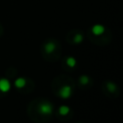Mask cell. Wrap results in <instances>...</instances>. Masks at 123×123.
Masks as SVG:
<instances>
[{
	"mask_svg": "<svg viewBox=\"0 0 123 123\" xmlns=\"http://www.w3.org/2000/svg\"><path fill=\"white\" fill-rule=\"evenodd\" d=\"M25 85H26V80L24 78H22V77H19L14 81V86L16 87H18V88H22Z\"/></svg>",
	"mask_w": 123,
	"mask_h": 123,
	"instance_id": "5b68a950",
	"label": "cell"
},
{
	"mask_svg": "<svg viewBox=\"0 0 123 123\" xmlns=\"http://www.w3.org/2000/svg\"><path fill=\"white\" fill-rule=\"evenodd\" d=\"M72 94V87L70 86H63L60 89V96L63 99L69 98Z\"/></svg>",
	"mask_w": 123,
	"mask_h": 123,
	"instance_id": "7a4b0ae2",
	"label": "cell"
},
{
	"mask_svg": "<svg viewBox=\"0 0 123 123\" xmlns=\"http://www.w3.org/2000/svg\"><path fill=\"white\" fill-rule=\"evenodd\" d=\"M91 31L95 36H100L105 32V27L103 25H101V24H95L91 28Z\"/></svg>",
	"mask_w": 123,
	"mask_h": 123,
	"instance_id": "277c9868",
	"label": "cell"
},
{
	"mask_svg": "<svg viewBox=\"0 0 123 123\" xmlns=\"http://www.w3.org/2000/svg\"><path fill=\"white\" fill-rule=\"evenodd\" d=\"M66 63H67V65H69L70 67H73V66L76 65V60H75L73 57H68V58L66 59Z\"/></svg>",
	"mask_w": 123,
	"mask_h": 123,
	"instance_id": "ba28073f",
	"label": "cell"
},
{
	"mask_svg": "<svg viewBox=\"0 0 123 123\" xmlns=\"http://www.w3.org/2000/svg\"><path fill=\"white\" fill-rule=\"evenodd\" d=\"M55 49H56V45H55L54 42H51L50 41V42H47L45 44V51L47 53H52Z\"/></svg>",
	"mask_w": 123,
	"mask_h": 123,
	"instance_id": "8992f818",
	"label": "cell"
},
{
	"mask_svg": "<svg viewBox=\"0 0 123 123\" xmlns=\"http://www.w3.org/2000/svg\"><path fill=\"white\" fill-rule=\"evenodd\" d=\"M83 41V36L81 34H77L75 37H74V42L76 43H80Z\"/></svg>",
	"mask_w": 123,
	"mask_h": 123,
	"instance_id": "8fae6325",
	"label": "cell"
},
{
	"mask_svg": "<svg viewBox=\"0 0 123 123\" xmlns=\"http://www.w3.org/2000/svg\"><path fill=\"white\" fill-rule=\"evenodd\" d=\"M11 88V83L7 79H1L0 80V90L3 92L9 91Z\"/></svg>",
	"mask_w": 123,
	"mask_h": 123,
	"instance_id": "3957f363",
	"label": "cell"
},
{
	"mask_svg": "<svg viewBox=\"0 0 123 123\" xmlns=\"http://www.w3.org/2000/svg\"><path fill=\"white\" fill-rule=\"evenodd\" d=\"M107 87H108V89H109L111 92H114L115 89H116V86H115L113 83H111V82H109V83L107 84Z\"/></svg>",
	"mask_w": 123,
	"mask_h": 123,
	"instance_id": "30bf717a",
	"label": "cell"
},
{
	"mask_svg": "<svg viewBox=\"0 0 123 123\" xmlns=\"http://www.w3.org/2000/svg\"><path fill=\"white\" fill-rule=\"evenodd\" d=\"M69 111H70L69 107H68V106H65V105L61 106L60 109H59V112H60L62 115H66V114L69 112Z\"/></svg>",
	"mask_w": 123,
	"mask_h": 123,
	"instance_id": "52a82bcc",
	"label": "cell"
},
{
	"mask_svg": "<svg viewBox=\"0 0 123 123\" xmlns=\"http://www.w3.org/2000/svg\"><path fill=\"white\" fill-rule=\"evenodd\" d=\"M89 82V78L86 76V75H82L80 77V83L82 85H86L87 83Z\"/></svg>",
	"mask_w": 123,
	"mask_h": 123,
	"instance_id": "9c48e42d",
	"label": "cell"
},
{
	"mask_svg": "<svg viewBox=\"0 0 123 123\" xmlns=\"http://www.w3.org/2000/svg\"><path fill=\"white\" fill-rule=\"evenodd\" d=\"M38 111L41 114H51L53 111V107L48 101H43L38 106Z\"/></svg>",
	"mask_w": 123,
	"mask_h": 123,
	"instance_id": "6da1fadb",
	"label": "cell"
}]
</instances>
